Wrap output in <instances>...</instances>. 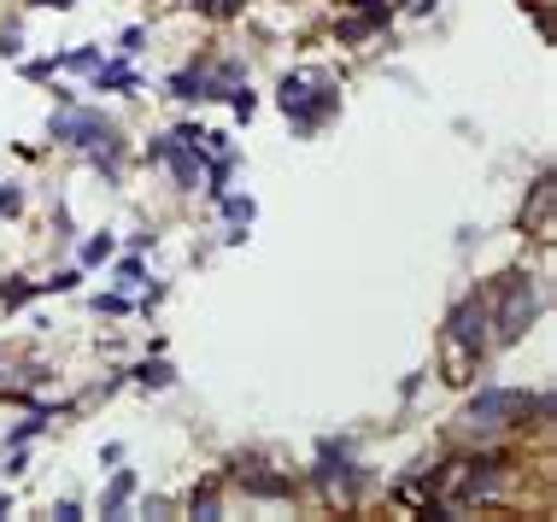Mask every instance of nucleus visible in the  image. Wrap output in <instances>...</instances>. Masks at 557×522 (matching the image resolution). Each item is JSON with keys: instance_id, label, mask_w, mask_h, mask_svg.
Masks as SVG:
<instances>
[{"instance_id": "f03ea898", "label": "nucleus", "mask_w": 557, "mask_h": 522, "mask_svg": "<svg viewBox=\"0 0 557 522\" xmlns=\"http://www.w3.org/2000/svg\"><path fill=\"white\" fill-rule=\"evenodd\" d=\"M451 340H458V352H481V347H487V306L463 300L458 318H451Z\"/></svg>"}, {"instance_id": "7ed1b4c3", "label": "nucleus", "mask_w": 557, "mask_h": 522, "mask_svg": "<svg viewBox=\"0 0 557 522\" xmlns=\"http://www.w3.org/2000/svg\"><path fill=\"white\" fill-rule=\"evenodd\" d=\"M529 318H534V288H529L522 276H510V294H505V311H499V335L517 340Z\"/></svg>"}, {"instance_id": "f257e3e1", "label": "nucleus", "mask_w": 557, "mask_h": 522, "mask_svg": "<svg viewBox=\"0 0 557 522\" xmlns=\"http://www.w3.org/2000/svg\"><path fill=\"white\" fill-rule=\"evenodd\" d=\"M522 411H529L522 394H487V399H475V406L463 411V428H470V435H499V428H510L505 417H522Z\"/></svg>"}]
</instances>
